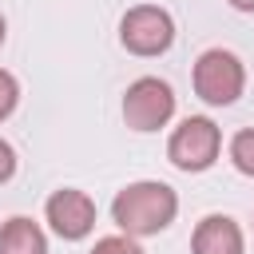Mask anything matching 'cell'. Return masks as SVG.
I'll return each instance as SVG.
<instances>
[{
	"mask_svg": "<svg viewBox=\"0 0 254 254\" xmlns=\"http://www.w3.org/2000/svg\"><path fill=\"white\" fill-rule=\"evenodd\" d=\"M175 214H179V194H175V187H167L159 179L127 183L111 198V222L127 238H151V234L167 230L175 222Z\"/></svg>",
	"mask_w": 254,
	"mask_h": 254,
	"instance_id": "1",
	"label": "cell"
},
{
	"mask_svg": "<svg viewBox=\"0 0 254 254\" xmlns=\"http://www.w3.org/2000/svg\"><path fill=\"white\" fill-rule=\"evenodd\" d=\"M190 83H194V95L210 107H230L238 103V95L246 91V64L226 52V48H206L198 60H194V71H190Z\"/></svg>",
	"mask_w": 254,
	"mask_h": 254,
	"instance_id": "2",
	"label": "cell"
},
{
	"mask_svg": "<svg viewBox=\"0 0 254 254\" xmlns=\"http://www.w3.org/2000/svg\"><path fill=\"white\" fill-rule=\"evenodd\" d=\"M218 151H222V131L214 119L206 115H187L171 139H167V159L171 167L187 171V175H198V171H210L218 163Z\"/></svg>",
	"mask_w": 254,
	"mask_h": 254,
	"instance_id": "3",
	"label": "cell"
},
{
	"mask_svg": "<svg viewBox=\"0 0 254 254\" xmlns=\"http://www.w3.org/2000/svg\"><path fill=\"white\" fill-rule=\"evenodd\" d=\"M119 44L131 52V56H163L171 44H175V20L167 8L159 4H135L123 12L119 20Z\"/></svg>",
	"mask_w": 254,
	"mask_h": 254,
	"instance_id": "4",
	"label": "cell"
},
{
	"mask_svg": "<svg viewBox=\"0 0 254 254\" xmlns=\"http://www.w3.org/2000/svg\"><path fill=\"white\" fill-rule=\"evenodd\" d=\"M175 115V91L167 79L159 75H139L127 91H123V123L131 131H159L167 127Z\"/></svg>",
	"mask_w": 254,
	"mask_h": 254,
	"instance_id": "5",
	"label": "cell"
},
{
	"mask_svg": "<svg viewBox=\"0 0 254 254\" xmlns=\"http://www.w3.org/2000/svg\"><path fill=\"white\" fill-rule=\"evenodd\" d=\"M44 218L64 242H79V238H87L95 230V202L79 187H60L44 202Z\"/></svg>",
	"mask_w": 254,
	"mask_h": 254,
	"instance_id": "6",
	"label": "cell"
},
{
	"mask_svg": "<svg viewBox=\"0 0 254 254\" xmlns=\"http://www.w3.org/2000/svg\"><path fill=\"white\" fill-rule=\"evenodd\" d=\"M190 254H246L242 226L230 214H206L198 218L190 234Z\"/></svg>",
	"mask_w": 254,
	"mask_h": 254,
	"instance_id": "7",
	"label": "cell"
},
{
	"mask_svg": "<svg viewBox=\"0 0 254 254\" xmlns=\"http://www.w3.org/2000/svg\"><path fill=\"white\" fill-rule=\"evenodd\" d=\"M0 254H48V234L40 230V222L12 214L8 222H0Z\"/></svg>",
	"mask_w": 254,
	"mask_h": 254,
	"instance_id": "8",
	"label": "cell"
},
{
	"mask_svg": "<svg viewBox=\"0 0 254 254\" xmlns=\"http://www.w3.org/2000/svg\"><path fill=\"white\" fill-rule=\"evenodd\" d=\"M230 163H234L246 179H254V127H242V131L230 139Z\"/></svg>",
	"mask_w": 254,
	"mask_h": 254,
	"instance_id": "9",
	"label": "cell"
},
{
	"mask_svg": "<svg viewBox=\"0 0 254 254\" xmlns=\"http://www.w3.org/2000/svg\"><path fill=\"white\" fill-rule=\"evenodd\" d=\"M91 254H147V250L135 238H127V234H107V238H99L91 246Z\"/></svg>",
	"mask_w": 254,
	"mask_h": 254,
	"instance_id": "10",
	"label": "cell"
},
{
	"mask_svg": "<svg viewBox=\"0 0 254 254\" xmlns=\"http://www.w3.org/2000/svg\"><path fill=\"white\" fill-rule=\"evenodd\" d=\"M16 103H20V83H16V75H12V71H4V67H0V123L16 111Z\"/></svg>",
	"mask_w": 254,
	"mask_h": 254,
	"instance_id": "11",
	"label": "cell"
},
{
	"mask_svg": "<svg viewBox=\"0 0 254 254\" xmlns=\"http://www.w3.org/2000/svg\"><path fill=\"white\" fill-rule=\"evenodd\" d=\"M16 175V147L8 139H0V183H8Z\"/></svg>",
	"mask_w": 254,
	"mask_h": 254,
	"instance_id": "12",
	"label": "cell"
},
{
	"mask_svg": "<svg viewBox=\"0 0 254 254\" xmlns=\"http://www.w3.org/2000/svg\"><path fill=\"white\" fill-rule=\"evenodd\" d=\"M234 12H254V0H226Z\"/></svg>",
	"mask_w": 254,
	"mask_h": 254,
	"instance_id": "13",
	"label": "cell"
},
{
	"mask_svg": "<svg viewBox=\"0 0 254 254\" xmlns=\"http://www.w3.org/2000/svg\"><path fill=\"white\" fill-rule=\"evenodd\" d=\"M4 40H8V20L0 16V48H4Z\"/></svg>",
	"mask_w": 254,
	"mask_h": 254,
	"instance_id": "14",
	"label": "cell"
}]
</instances>
